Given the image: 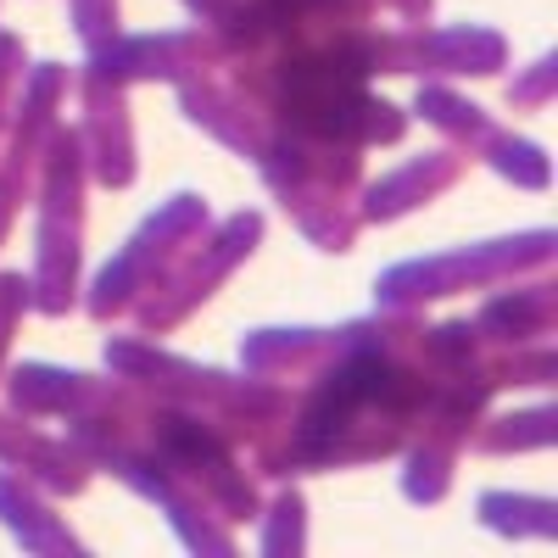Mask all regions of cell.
<instances>
[{"label":"cell","mask_w":558,"mask_h":558,"mask_svg":"<svg viewBox=\"0 0 558 558\" xmlns=\"http://www.w3.org/2000/svg\"><path fill=\"white\" fill-rule=\"evenodd\" d=\"M286 112L313 129V134H352L357 118H368L363 96V68L347 57H324V62H296L286 84Z\"/></svg>","instance_id":"obj_1"}]
</instances>
